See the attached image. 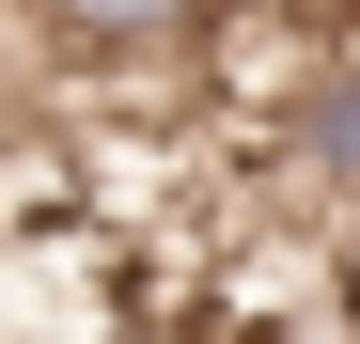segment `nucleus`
I'll return each instance as SVG.
<instances>
[{
	"label": "nucleus",
	"instance_id": "1",
	"mask_svg": "<svg viewBox=\"0 0 360 344\" xmlns=\"http://www.w3.org/2000/svg\"><path fill=\"white\" fill-rule=\"evenodd\" d=\"M266 157H282L314 204H345V219H360V63H345V47H314V63H297L282 141H266Z\"/></svg>",
	"mask_w": 360,
	"mask_h": 344
},
{
	"label": "nucleus",
	"instance_id": "2",
	"mask_svg": "<svg viewBox=\"0 0 360 344\" xmlns=\"http://www.w3.org/2000/svg\"><path fill=\"white\" fill-rule=\"evenodd\" d=\"M32 32L94 47V63H157V47H204V32H235V0H32Z\"/></svg>",
	"mask_w": 360,
	"mask_h": 344
}]
</instances>
